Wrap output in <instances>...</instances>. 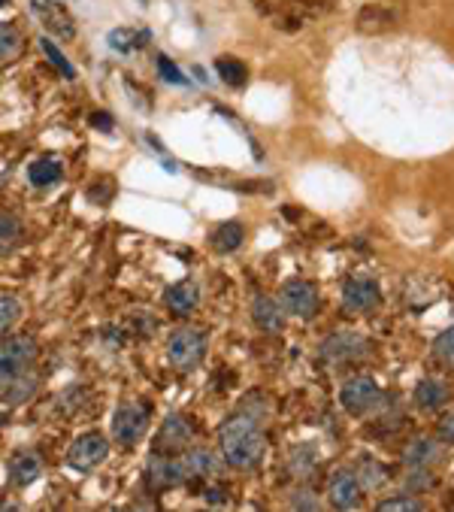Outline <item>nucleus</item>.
<instances>
[{"label":"nucleus","mask_w":454,"mask_h":512,"mask_svg":"<svg viewBox=\"0 0 454 512\" xmlns=\"http://www.w3.org/2000/svg\"><path fill=\"white\" fill-rule=\"evenodd\" d=\"M221 440V455L224 461L237 467V470H249L261 461L264 455V434L258 428V422H252L249 416H234L227 419L218 431Z\"/></svg>","instance_id":"1"},{"label":"nucleus","mask_w":454,"mask_h":512,"mask_svg":"<svg viewBox=\"0 0 454 512\" xmlns=\"http://www.w3.org/2000/svg\"><path fill=\"white\" fill-rule=\"evenodd\" d=\"M203 355H206V334L203 331L179 328V331L170 334V340H167V361L176 370H182V373L194 370L203 361Z\"/></svg>","instance_id":"2"},{"label":"nucleus","mask_w":454,"mask_h":512,"mask_svg":"<svg viewBox=\"0 0 454 512\" xmlns=\"http://www.w3.org/2000/svg\"><path fill=\"white\" fill-rule=\"evenodd\" d=\"M37 355L40 349L31 337H4L0 340V382L34 370Z\"/></svg>","instance_id":"3"},{"label":"nucleus","mask_w":454,"mask_h":512,"mask_svg":"<svg viewBox=\"0 0 454 512\" xmlns=\"http://www.w3.org/2000/svg\"><path fill=\"white\" fill-rule=\"evenodd\" d=\"M146 425H149V406L140 400H128L112 416V440L119 446H134L146 434Z\"/></svg>","instance_id":"4"},{"label":"nucleus","mask_w":454,"mask_h":512,"mask_svg":"<svg viewBox=\"0 0 454 512\" xmlns=\"http://www.w3.org/2000/svg\"><path fill=\"white\" fill-rule=\"evenodd\" d=\"M106 455H109L106 437L97 434V431H88V434H82V437L73 440V446L67 452V464L76 473H91V470H97L106 461Z\"/></svg>","instance_id":"5"},{"label":"nucleus","mask_w":454,"mask_h":512,"mask_svg":"<svg viewBox=\"0 0 454 512\" xmlns=\"http://www.w3.org/2000/svg\"><path fill=\"white\" fill-rule=\"evenodd\" d=\"M279 303L288 316H297V319H309L315 310H318V291L312 282H303V279H294V282H285L282 291H279Z\"/></svg>","instance_id":"6"},{"label":"nucleus","mask_w":454,"mask_h":512,"mask_svg":"<svg viewBox=\"0 0 454 512\" xmlns=\"http://www.w3.org/2000/svg\"><path fill=\"white\" fill-rule=\"evenodd\" d=\"M382 403V391L373 379H352L346 388H343V406L349 409L352 416H367L373 409Z\"/></svg>","instance_id":"7"},{"label":"nucleus","mask_w":454,"mask_h":512,"mask_svg":"<svg viewBox=\"0 0 454 512\" xmlns=\"http://www.w3.org/2000/svg\"><path fill=\"white\" fill-rule=\"evenodd\" d=\"M367 355V340L358 334H333L321 343V358L330 364H349Z\"/></svg>","instance_id":"8"},{"label":"nucleus","mask_w":454,"mask_h":512,"mask_svg":"<svg viewBox=\"0 0 454 512\" xmlns=\"http://www.w3.org/2000/svg\"><path fill=\"white\" fill-rule=\"evenodd\" d=\"M31 7L37 13V19L43 22V28L49 31V37H58L64 43H70L76 37V25L67 16V10H61L55 0H31Z\"/></svg>","instance_id":"9"},{"label":"nucleus","mask_w":454,"mask_h":512,"mask_svg":"<svg viewBox=\"0 0 454 512\" xmlns=\"http://www.w3.org/2000/svg\"><path fill=\"white\" fill-rule=\"evenodd\" d=\"M379 300H382V294H379L376 282L364 279V276L352 279L346 285V291H343V303H346L349 313H370V310H376V306H379Z\"/></svg>","instance_id":"10"},{"label":"nucleus","mask_w":454,"mask_h":512,"mask_svg":"<svg viewBox=\"0 0 454 512\" xmlns=\"http://www.w3.org/2000/svg\"><path fill=\"white\" fill-rule=\"evenodd\" d=\"M146 482L152 488H173L179 482H185V470H182V461L179 458H170V455H152L149 467H146Z\"/></svg>","instance_id":"11"},{"label":"nucleus","mask_w":454,"mask_h":512,"mask_svg":"<svg viewBox=\"0 0 454 512\" xmlns=\"http://www.w3.org/2000/svg\"><path fill=\"white\" fill-rule=\"evenodd\" d=\"M327 494H330V503H333L336 509H352V506H358V500H361V482H358L355 473L339 470V473L330 476Z\"/></svg>","instance_id":"12"},{"label":"nucleus","mask_w":454,"mask_h":512,"mask_svg":"<svg viewBox=\"0 0 454 512\" xmlns=\"http://www.w3.org/2000/svg\"><path fill=\"white\" fill-rule=\"evenodd\" d=\"M182 461V470H185V479H203V476H212L221 470V461L212 449H203V446H194V449H185L179 455Z\"/></svg>","instance_id":"13"},{"label":"nucleus","mask_w":454,"mask_h":512,"mask_svg":"<svg viewBox=\"0 0 454 512\" xmlns=\"http://www.w3.org/2000/svg\"><path fill=\"white\" fill-rule=\"evenodd\" d=\"M43 473V461L34 455V452H16L7 464V476H10V485L16 488H28L40 479Z\"/></svg>","instance_id":"14"},{"label":"nucleus","mask_w":454,"mask_h":512,"mask_svg":"<svg viewBox=\"0 0 454 512\" xmlns=\"http://www.w3.org/2000/svg\"><path fill=\"white\" fill-rule=\"evenodd\" d=\"M164 303L170 306L173 313H179V316L191 313L194 306L200 303V288H197V282H194V279H182V282L170 285V288L164 291Z\"/></svg>","instance_id":"15"},{"label":"nucleus","mask_w":454,"mask_h":512,"mask_svg":"<svg viewBox=\"0 0 454 512\" xmlns=\"http://www.w3.org/2000/svg\"><path fill=\"white\" fill-rule=\"evenodd\" d=\"M282 316H285V310H282V303H279V300H273V297H267V294H258V297H255L252 319H255V325H258L261 331H270V334L282 331Z\"/></svg>","instance_id":"16"},{"label":"nucleus","mask_w":454,"mask_h":512,"mask_svg":"<svg viewBox=\"0 0 454 512\" xmlns=\"http://www.w3.org/2000/svg\"><path fill=\"white\" fill-rule=\"evenodd\" d=\"M191 443V425L185 416H167V422L161 425V434H158V449H185Z\"/></svg>","instance_id":"17"},{"label":"nucleus","mask_w":454,"mask_h":512,"mask_svg":"<svg viewBox=\"0 0 454 512\" xmlns=\"http://www.w3.org/2000/svg\"><path fill=\"white\" fill-rule=\"evenodd\" d=\"M34 391H37V376H34V370L19 373V376H13V379H4V382H0V400H4L7 406L25 403Z\"/></svg>","instance_id":"18"},{"label":"nucleus","mask_w":454,"mask_h":512,"mask_svg":"<svg viewBox=\"0 0 454 512\" xmlns=\"http://www.w3.org/2000/svg\"><path fill=\"white\" fill-rule=\"evenodd\" d=\"M28 179H31L34 188H52V185H58L64 179V167H61L58 158H37L28 167Z\"/></svg>","instance_id":"19"},{"label":"nucleus","mask_w":454,"mask_h":512,"mask_svg":"<svg viewBox=\"0 0 454 512\" xmlns=\"http://www.w3.org/2000/svg\"><path fill=\"white\" fill-rule=\"evenodd\" d=\"M403 458H406L409 467H424L427 470L439 458V443L436 440H415V443H409Z\"/></svg>","instance_id":"20"},{"label":"nucleus","mask_w":454,"mask_h":512,"mask_svg":"<svg viewBox=\"0 0 454 512\" xmlns=\"http://www.w3.org/2000/svg\"><path fill=\"white\" fill-rule=\"evenodd\" d=\"M415 400H418V406H424V409H439V406L448 400V388H445L442 382H436V379H424V382H418V388H415Z\"/></svg>","instance_id":"21"},{"label":"nucleus","mask_w":454,"mask_h":512,"mask_svg":"<svg viewBox=\"0 0 454 512\" xmlns=\"http://www.w3.org/2000/svg\"><path fill=\"white\" fill-rule=\"evenodd\" d=\"M240 243H243V225H237V222H224V225H218V231L212 234V246L218 249V252H237L240 249Z\"/></svg>","instance_id":"22"},{"label":"nucleus","mask_w":454,"mask_h":512,"mask_svg":"<svg viewBox=\"0 0 454 512\" xmlns=\"http://www.w3.org/2000/svg\"><path fill=\"white\" fill-rule=\"evenodd\" d=\"M22 243V222L10 213H0V255H10Z\"/></svg>","instance_id":"23"},{"label":"nucleus","mask_w":454,"mask_h":512,"mask_svg":"<svg viewBox=\"0 0 454 512\" xmlns=\"http://www.w3.org/2000/svg\"><path fill=\"white\" fill-rule=\"evenodd\" d=\"M22 316V303L16 294H0V334H7Z\"/></svg>","instance_id":"24"},{"label":"nucleus","mask_w":454,"mask_h":512,"mask_svg":"<svg viewBox=\"0 0 454 512\" xmlns=\"http://www.w3.org/2000/svg\"><path fill=\"white\" fill-rule=\"evenodd\" d=\"M19 46H22L19 31H16L13 25H7V22H0V64H4V61H13L16 52H19Z\"/></svg>","instance_id":"25"},{"label":"nucleus","mask_w":454,"mask_h":512,"mask_svg":"<svg viewBox=\"0 0 454 512\" xmlns=\"http://www.w3.org/2000/svg\"><path fill=\"white\" fill-rule=\"evenodd\" d=\"M40 46H43V52H46V58L61 70V76H67V79H76V70H73V64H67V58L61 55V49L52 43V37H43L40 40Z\"/></svg>","instance_id":"26"},{"label":"nucleus","mask_w":454,"mask_h":512,"mask_svg":"<svg viewBox=\"0 0 454 512\" xmlns=\"http://www.w3.org/2000/svg\"><path fill=\"white\" fill-rule=\"evenodd\" d=\"M215 70H218V76H224V82H231V85H243V79H246V67L231 61V58H221L215 64Z\"/></svg>","instance_id":"27"},{"label":"nucleus","mask_w":454,"mask_h":512,"mask_svg":"<svg viewBox=\"0 0 454 512\" xmlns=\"http://www.w3.org/2000/svg\"><path fill=\"white\" fill-rule=\"evenodd\" d=\"M315 464H318V455H312L306 446H303V449H297V452H294V458H291V470H294L297 476H309V473L315 470Z\"/></svg>","instance_id":"28"},{"label":"nucleus","mask_w":454,"mask_h":512,"mask_svg":"<svg viewBox=\"0 0 454 512\" xmlns=\"http://www.w3.org/2000/svg\"><path fill=\"white\" fill-rule=\"evenodd\" d=\"M433 352H436V358H442L445 364H454V328L436 337Z\"/></svg>","instance_id":"29"},{"label":"nucleus","mask_w":454,"mask_h":512,"mask_svg":"<svg viewBox=\"0 0 454 512\" xmlns=\"http://www.w3.org/2000/svg\"><path fill=\"white\" fill-rule=\"evenodd\" d=\"M358 482H364V488H376V485H382L385 482V470L379 467V464H373V461H364V467H361V479Z\"/></svg>","instance_id":"30"},{"label":"nucleus","mask_w":454,"mask_h":512,"mask_svg":"<svg viewBox=\"0 0 454 512\" xmlns=\"http://www.w3.org/2000/svg\"><path fill=\"white\" fill-rule=\"evenodd\" d=\"M418 509H421V503L412 497H394V500L379 503V512H418Z\"/></svg>","instance_id":"31"},{"label":"nucleus","mask_w":454,"mask_h":512,"mask_svg":"<svg viewBox=\"0 0 454 512\" xmlns=\"http://www.w3.org/2000/svg\"><path fill=\"white\" fill-rule=\"evenodd\" d=\"M109 46L112 49H131V46H140V43H134V31H112V37H109Z\"/></svg>","instance_id":"32"},{"label":"nucleus","mask_w":454,"mask_h":512,"mask_svg":"<svg viewBox=\"0 0 454 512\" xmlns=\"http://www.w3.org/2000/svg\"><path fill=\"white\" fill-rule=\"evenodd\" d=\"M158 70H161V76L164 79H170L173 85H185V76L179 73V67L176 64H170L167 58H158Z\"/></svg>","instance_id":"33"},{"label":"nucleus","mask_w":454,"mask_h":512,"mask_svg":"<svg viewBox=\"0 0 454 512\" xmlns=\"http://www.w3.org/2000/svg\"><path fill=\"white\" fill-rule=\"evenodd\" d=\"M291 506H294V509H318V497H315L312 491H300V494L291 500Z\"/></svg>","instance_id":"34"},{"label":"nucleus","mask_w":454,"mask_h":512,"mask_svg":"<svg viewBox=\"0 0 454 512\" xmlns=\"http://www.w3.org/2000/svg\"><path fill=\"white\" fill-rule=\"evenodd\" d=\"M439 437H442L445 443H454V416H448V419L439 422Z\"/></svg>","instance_id":"35"},{"label":"nucleus","mask_w":454,"mask_h":512,"mask_svg":"<svg viewBox=\"0 0 454 512\" xmlns=\"http://www.w3.org/2000/svg\"><path fill=\"white\" fill-rule=\"evenodd\" d=\"M206 494H209V500H212V503H215V500H218V503L224 500V491H221V488H209Z\"/></svg>","instance_id":"36"},{"label":"nucleus","mask_w":454,"mask_h":512,"mask_svg":"<svg viewBox=\"0 0 454 512\" xmlns=\"http://www.w3.org/2000/svg\"><path fill=\"white\" fill-rule=\"evenodd\" d=\"M0 4H7V0H0Z\"/></svg>","instance_id":"37"}]
</instances>
